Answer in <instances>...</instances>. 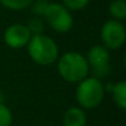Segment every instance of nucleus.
<instances>
[{"mask_svg":"<svg viewBox=\"0 0 126 126\" xmlns=\"http://www.w3.org/2000/svg\"><path fill=\"white\" fill-rule=\"evenodd\" d=\"M57 71L63 80L78 84L89 77V66L84 54L79 52H66L57 59Z\"/></svg>","mask_w":126,"mask_h":126,"instance_id":"f257e3e1","label":"nucleus"},{"mask_svg":"<svg viewBox=\"0 0 126 126\" xmlns=\"http://www.w3.org/2000/svg\"><path fill=\"white\" fill-rule=\"evenodd\" d=\"M27 51L31 59L38 66H51L59 57L57 42L45 33L32 35L27 43Z\"/></svg>","mask_w":126,"mask_h":126,"instance_id":"f03ea898","label":"nucleus"},{"mask_svg":"<svg viewBox=\"0 0 126 126\" xmlns=\"http://www.w3.org/2000/svg\"><path fill=\"white\" fill-rule=\"evenodd\" d=\"M105 95V88L100 79L95 77H87L78 83L76 89V100L84 110L98 108Z\"/></svg>","mask_w":126,"mask_h":126,"instance_id":"7ed1b4c3","label":"nucleus"},{"mask_svg":"<svg viewBox=\"0 0 126 126\" xmlns=\"http://www.w3.org/2000/svg\"><path fill=\"white\" fill-rule=\"evenodd\" d=\"M43 17L49 27L58 33H66L73 27V16L71 11L59 3H48Z\"/></svg>","mask_w":126,"mask_h":126,"instance_id":"20e7f679","label":"nucleus"},{"mask_svg":"<svg viewBox=\"0 0 126 126\" xmlns=\"http://www.w3.org/2000/svg\"><path fill=\"white\" fill-rule=\"evenodd\" d=\"M89 72L93 73V77L98 79H103L104 77L109 76L111 72V58L110 51L106 49L101 45L92 46L85 56Z\"/></svg>","mask_w":126,"mask_h":126,"instance_id":"39448f33","label":"nucleus"},{"mask_svg":"<svg viewBox=\"0 0 126 126\" xmlns=\"http://www.w3.org/2000/svg\"><path fill=\"white\" fill-rule=\"evenodd\" d=\"M100 38L103 43L101 46L109 51L121 48L126 41V30L124 24L114 19L105 21L100 31Z\"/></svg>","mask_w":126,"mask_h":126,"instance_id":"423d86ee","label":"nucleus"},{"mask_svg":"<svg viewBox=\"0 0 126 126\" xmlns=\"http://www.w3.org/2000/svg\"><path fill=\"white\" fill-rule=\"evenodd\" d=\"M31 32L29 31L27 26L24 24H13L4 31V42L8 47L13 49H20L27 46Z\"/></svg>","mask_w":126,"mask_h":126,"instance_id":"0eeeda50","label":"nucleus"},{"mask_svg":"<svg viewBox=\"0 0 126 126\" xmlns=\"http://www.w3.org/2000/svg\"><path fill=\"white\" fill-rule=\"evenodd\" d=\"M63 126H87V114L80 106H72L63 115Z\"/></svg>","mask_w":126,"mask_h":126,"instance_id":"6e6552de","label":"nucleus"},{"mask_svg":"<svg viewBox=\"0 0 126 126\" xmlns=\"http://www.w3.org/2000/svg\"><path fill=\"white\" fill-rule=\"evenodd\" d=\"M111 96L116 106H119L121 110L126 109V82L125 80H119L112 85Z\"/></svg>","mask_w":126,"mask_h":126,"instance_id":"1a4fd4ad","label":"nucleus"},{"mask_svg":"<svg viewBox=\"0 0 126 126\" xmlns=\"http://www.w3.org/2000/svg\"><path fill=\"white\" fill-rule=\"evenodd\" d=\"M109 14L114 20L124 21L126 19V1L125 0H112L109 4Z\"/></svg>","mask_w":126,"mask_h":126,"instance_id":"9d476101","label":"nucleus"},{"mask_svg":"<svg viewBox=\"0 0 126 126\" xmlns=\"http://www.w3.org/2000/svg\"><path fill=\"white\" fill-rule=\"evenodd\" d=\"M32 1L33 0H0L3 6L14 11H19V10H24L29 8L32 4Z\"/></svg>","mask_w":126,"mask_h":126,"instance_id":"9b49d317","label":"nucleus"},{"mask_svg":"<svg viewBox=\"0 0 126 126\" xmlns=\"http://www.w3.org/2000/svg\"><path fill=\"white\" fill-rule=\"evenodd\" d=\"M89 0H62V5H64L69 11H79L87 8Z\"/></svg>","mask_w":126,"mask_h":126,"instance_id":"f8f14e48","label":"nucleus"},{"mask_svg":"<svg viewBox=\"0 0 126 126\" xmlns=\"http://www.w3.org/2000/svg\"><path fill=\"white\" fill-rule=\"evenodd\" d=\"M13 124V112L5 105L0 104V126H11Z\"/></svg>","mask_w":126,"mask_h":126,"instance_id":"ddd939ff","label":"nucleus"},{"mask_svg":"<svg viewBox=\"0 0 126 126\" xmlns=\"http://www.w3.org/2000/svg\"><path fill=\"white\" fill-rule=\"evenodd\" d=\"M29 31L31 32V35H40V33H43V30H45V25H43V21L40 19V17H33L32 20H30V22L26 25Z\"/></svg>","mask_w":126,"mask_h":126,"instance_id":"4468645a","label":"nucleus"},{"mask_svg":"<svg viewBox=\"0 0 126 126\" xmlns=\"http://www.w3.org/2000/svg\"><path fill=\"white\" fill-rule=\"evenodd\" d=\"M32 3H33V1H32ZM47 5H48V0H37V1H35L33 5H32V11H33V14H36L37 16H43Z\"/></svg>","mask_w":126,"mask_h":126,"instance_id":"2eb2a0df","label":"nucleus"},{"mask_svg":"<svg viewBox=\"0 0 126 126\" xmlns=\"http://www.w3.org/2000/svg\"><path fill=\"white\" fill-rule=\"evenodd\" d=\"M5 101V95H4V92L0 89V104H4Z\"/></svg>","mask_w":126,"mask_h":126,"instance_id":"dca6fc26","label":"nucleus"}]
</instances>
